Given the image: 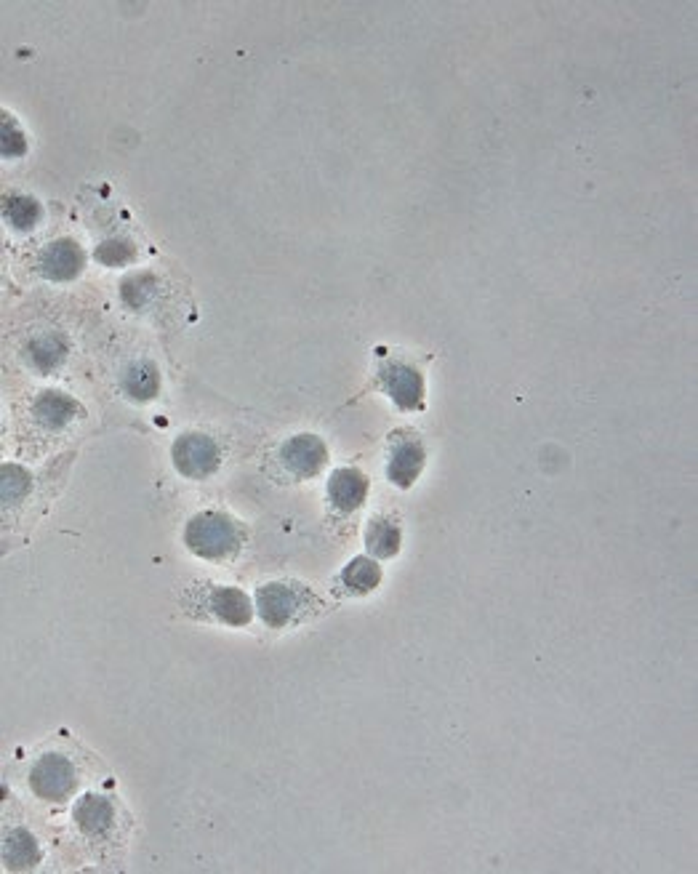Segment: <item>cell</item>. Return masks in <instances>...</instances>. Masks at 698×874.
Wrapping results in <instances>:
<instances>
[{"label": "cell", "mask_w": 698, "mask_h": 874, "mask_svg": "<svg viewBox=\"0 0 698 874\" xmlns=\"http://www.w3.org/2000/svg\"><path fill=\"white\" fill-rule=\"evenodd\" d=\"M184 544L198 557L222 560L240 547V528L222 512H200L187 523Z\"/></svg>", "instance_id": "1"}, {"label": "cell", "mask_w": 698, "mask_h": 874, "mask_svg": "<svg viewBox=\"0 0 698 874\" xmlns=\"http://www.w3.org/2000/svg\"><path fill=\"white\" fill-rule=\"evenodd\" d=\"M174 464L184 477L203 480L222 464V451L208 435H182L174 443Z\"/></svg>", "instance_id": "2"}, {"label": "cell", "mask_w": 698, "mask_h": 874, "mask_svg": "<svg viewBox=\"0 0 698 874\" xmlns=\"http://www.w3.org/2000/svg\"><path fill=\"white\" fill-rule=\"evenodd\" d=\"M32 792L51 803H62L75 789V768L64 755H43L30 771Z\"/></svg>", "instance_id": "3"}, {"label": "cell", "mask_w": 698, "mask_h": 874, "mask_svg": "<svg viewBox=\"0 0 698 874\" xmlns=\"http://www.w3.org/2000/svg\"><path fill=\"white\" fill-rule=\"evenodd\" d=\"M256 603H259V616H262L264 624L272 629H280L291 624L304 611L307 595L302 589L291 587V584H267V587L259 589Z\"/></svg>", "instance_id": "4"}, {"label": "cell", "mask_w": 698, "mask_h": 874, "mask_svg": "<svg viewBox=\"0 0 698 874\" xmlns=\"http://www.w3.org/2000/svg\"><path fill=\"white\" fill-rule=\"evenodd\" d=\"M280 456H283V464H286L288 472H294L296 477H312L323 469L328 451L320 437L296 435L283 445Z\"/></svg>", "instance_id": "5"}, {"label": "cell", "mask_w": 698, "mask_h": 874, "mask_svg": "<svg viewBox=\"0 0 698 874\" xmlns=\"http://www.w3.org/2000/svg\"><path fill=\"white\" fill-rule=\"evenodd\" d=\"M83 262H86V256H83L78 243L70 238H62V240H54V243H48V246L40 251L38 267L40 272L51 280H72L80 270H83Z\"/></svg>", "instance_id": "6"}, {"label": "cell", "mask_w": 698, "mask_h": 874, "mask_svg": "<svg viewBox=\"0 0 698 874\" xmlns=\"http://www.w3.org/2000/svg\"><path fill=\"white\" fill-rule=\"evenodd\" d=\"M381 382H384L387 392L400 408L413 411V408L421 406L424 382H421V374L416 368L405 366V363H389V366L381 368Z\"/></svg>", "instance_id": "7"}, {"label": "cell", "mask_w": 698, "mask_h": 874, "mask_svg": "<svg viewBox=\"0 0 698 874\" xmlns=\"http://www.w3.org/2000/svg\"><path fill=\"white\" fill-rule=\"evenodd\" d=\"M421 467H424V448L416 437H403L392 445V456H389V480L392 483L408 488L419 477Z\"/></svg>", "instance_id": "8"}, {"label": "cell", "mask_w": 698, "mask_h": 874, "mask_svg": "<svg viewBox=\"0 0 698 874\" xmlns=\"http://www.w3.org/2000/svg\"><path fill=\"white\" fill-rule=\"evenodd\" d=\"M328 496H331L336 509L355 512L368 496V480L357 469H336L331 480H328Z\"/></svg>", "instance_id": "9"}, {"label": "cell", "mask_w": 698, "mask_h": 874, "mask_svg": "<svg viewBox=\"0 0 698 874\" xmlns=\"http://www.w3.org/2000/svg\"><path fill=\"white\" fill-rule=\"evenodd\" d=\"M208 608L214 613L216 619H222L224 624L230 627H243L251 621V600L243 589L235 587H216L211 589V597H208Z\"/></svg>", "instance_id": "10"}, {"label": "cell", "mask_w": 698, "mask_h": 874, "mask_svg": "<svg viewBox=\"0 0 698 874\" xmlns=\"http://www.w3.org/2000/svg\"><path fill=\"white\" fill-rule=\"evenodd\" d=\"M75 821H78L80 832H86V835H104L115 821V808L104 797L86 795L75 805Z\"/></svg>", "instance_id": "11"}, {"label": "cell", "mask_w": 698, "mask_h": 874, "mask_svg": "<svg viewBox=\"0 0 698 874\" xmlns=\"http://www.w3.org/2000/svg\"><path fill=\"white\" fill-rule=\"evenodd\" d=\"M35 419H38L46 430H59L64 424H70L78 414V406L72 403L67 395L62 392H43L38 400H35Z\"/></svg>", "instance_id": "12"}, {"label": "cell", "mask_w": 698, "mask_h": 874, "mask_svg": "<svg viewBox=\"0 0 698 874\" xmlns=\"http://www.w3.org/2000/svg\"><path fill=\"white\" fill-rule=\"evenodd\" d=\"M40 859L38 843L30 832L24 829H11L6 837H3V861H6L8 869H30L35 867Z\"/></svg>", "instance_id": "13"}, {"label": "cell", "mask_w": 698, "mask_h": 874, "mask_svg": "<svg viewBox=\"0 0 698 874\" xmlns=\"http://www.w3.org/2000/svg\"><path fill=\"white\" fill-rule=\"evenodd\" d=\"M123 390L136 400H150L158 395L160 390V376L158 368L152 366L150 360H139V363H131L123 374Z\"/></svg>", "instance_id": "14"}, {"label": "cell", "mask_w": 698, "mask_h": 874, "mask_svg": "<svg viewBox=\"0 0 698 874\" xmlns=\"http://www.w3.org/2000/svg\"><path fill=\"white\" fill-rule=\"evenodd\" d=\"M365 544L376 557H392L400 549V528L387 517H376L365 531Z\"/></svg>", "instance_id": "15"}, {"label": "cell", "mask_w": 698, "mask_h": 874, "mask_svg": "<svg viewBox=\"0 0 698 874\" xmlns=\"http://www.w3.org/2000/svg\"><path fill=\"white\" fill-rule=\"evenodd\" d=\"M64 355H67V344L54 334L38 336V339H32L30 347H27V360H30V366L43 371V374L59 366V363L64 360Z\"/></svg>", "instance_id": "16"}, {"label": "cell", "mask_w": 698, "mask_h": 874, "mask_svg": "<svg viewBox=\"0 0 698 874\" xmlns=\"http://www.w3.org/2000/svg\"><path fill=\"white\" fill-rule=\"evenodd\" d=\"M342 581H344V587H347L349 592H355V595L373 592V589L379 587V581H381L379 565L373 563V560H368V557H355V560H352V563L344 568Z\"/></svg>", "instance_id": "17"}, {"label": "cell", "mask_w": 698, "mask_h": 874, "mask_svg": "<svg viewBox=\"0 0 698 874\" xmlns=\"http://www.w3.org/2000/svg\"><path fill=\"white\" fill-rule=\"evenodd\" d=\"M3 216H6V222L11 224V227H16V230H30V227H35V222L40 219V206L32 198L11 195V198H6Z\"/></svg>", "instance_id": "18"}, {"label": "cell", "mask_w": 698, "mask_h": 874, "mask_svg": "<svg viewBox=\"0 0 698 874\" xmlns=\"http://www.w3.org/2000/svg\"><path fill=\"white\" fill-rule=\"evenodd\" d=\"M155 294H158V280L152 278V275H134V278H128L126 283H123V299H126L128 307H134V310H142V307H147V304L155 299Z\"/></svg>", "instance_id": "19"}, {"label": "cell", "mask_w": 698, "mask_h": 874, "mask_svg": "<svg viewBox=\"0 0 698 874\" xmlns=\"http://www.w3.org/2000/svg\"><path fill=\"white\" fill-rule=\"evenodd\" d=\"M136 256V246L131 240H104L102 246L96 248V259L107 267H120L128 264Z\"/></svg>", "instance_id": "20"}, {"label": "cell", "mask_w": 698, "mask_h": 874, "mask_svg": "<svg viewBox=\"0 0 698 874\" xmlns=\"http://www.w3.org/2000/svg\"><path fill=\"white\" fill-rule=\"evenodd\" d=\"M30 491V475L22 467H3V501L14 504Z\"/></svg>", "instance_id": "21"}, {"label": "cell", "mask_w": 698, "mask_h": 874, "mask_svg": "<svg viewBox=\"0 0 698 874\" xmlns=\"http://www.w3.org/2000/svg\"><path fill=\"white\" fill-rule=\"evenodd\" d=\"M24 150H27V142H24L22 131L16 128L11 115H3V155L16 158V155H24Z\"/></svg>", "instance_id": "22"}]
</instances>
